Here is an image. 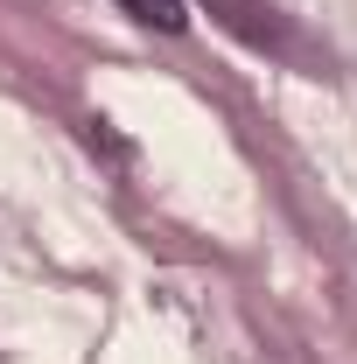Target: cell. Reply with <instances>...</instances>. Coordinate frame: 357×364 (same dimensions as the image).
Returning a JSON list of instances; mask_svg holds the SVG:
<instances>
[{"instance_id":"cell-1","label":"cell","mask_w":357,"mask_h":364,"mask_svg":"<svg viewBox=\"0 0 357 364\" xmlns=\"http://www.w3.org/2000/svg\"><path fill=\"white\" fill-rule=\"evenodd\" d=\"M218 28H231L238 43H252V49H280V21H273V7L267 0H196Z\"/></svg>"},{"instance_id":"cell-2","label":"cell","mask_w":357,"mask_h":364,"mask_svg":"<svg viewBox=\"0 0 357 364\" xmlns=\"http://www.w3.org/2000/svg\"><path fill=\"white\" fill-rule=\"evenodd\" d=\"M119 14H134L140 28H161V36L189 28V0H119Z\"/></svg>"}]
</instances>
